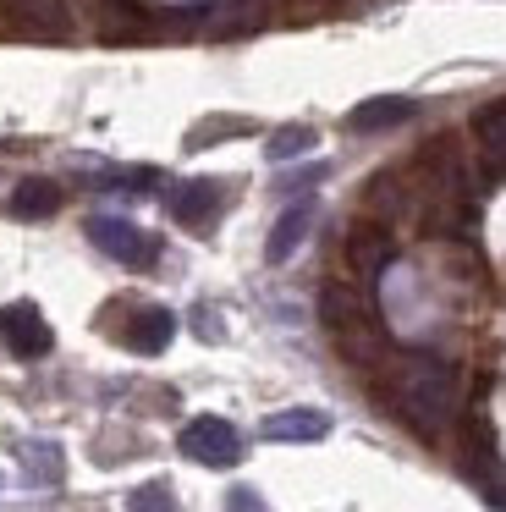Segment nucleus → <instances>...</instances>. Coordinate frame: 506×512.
<instances>
[{
  "instance_id": "f257e3e1",
  "label": "nucleus",
  "mask_w": 506,
  "mask_h": 512,
  "mask_svg": "<svg viewBox=\"0 0 506 512\" xmlns=\"http://www.w3.org/2000/svg\"><path fill=\"white\" fill-rule=\"evenodd\" d=\"M396 408L407 424L418 430H446L451 413H457V369L435 353H407L396 364Z\"/></svg>"
},
{
  "instance_id": "f03ea898",
  "label": "nucleus",
  "mask_w": 506,
  "mask_h": 512,
  "mask_svg": "<svg viewBox=\"0 0 506 512\" xmlns=\"http://www.w3.org/2000/svg\"><path fill=\"white\" fill-rule=\"evenodd\" d=\"M176 446H182L193 463H204V468H237L242 457H248L242 430L231 419H220V413H198V419H187Z\"/></svg>"
},
{
  "instance_id": "7ed1b4c3",
  "label": "nucleus",
  "mask_w": 506,
  "mask_h": 512,
  "mask_svg": "<svg viewBox=\"0 0 506 512\" xmlns=\"http://www.w3.org/2000/svg\"><path fill=\"white\" fill-rule=\"evenodd\" d=\"M83 232H88V243H94L105 259H116V265H132V270L154 265V254H160V243H154L149 232H138L127 215H88Z\"/></svg>"
},
{
  "instance_id": "20e7f679",
  "label": "nucleus",
  "mask_w": 506,
  "mask_h": 512,
  "mask_svg": "<svg viewBox=\"0 0 506 512\" xmlns=\"http://www.w3.org/2000/svg\"><path fill=\"white\" fill-rule=\"evenodd\" d=\"M0 342H6L17 358H44L55 347V331L44 325L39 303L17 298V303H6V309H0Z\"/></svg>"
},
{
  "instance_id": "39448f33",
  "label": "nucleus",
  "mask_w": 506,
  "mask_h": 512,
  "mask_svg": "<svg viewBox=\"0 0 506 512\" xmlns=\"http://www.w3.org/2000/svg\"><path fill=\"white\" fill-rule=\"evenodd\" d=\"M391 259H396V237L385 232L380 221H363L347 232V265L358 270L363 281H380L385 270H391Z\"/></svg>"
},
{
  "instance_id": "423d86ee",
  "label": "nucleus",
  "mask_w": 506,
  "mask_h": 512,
  "mask_svg": "<svg viewBox=\"0 0 506 512\" xmlns=\"http://www.w3.org/2000/svg\"><path fill=\"white\" fill-rule=\"evenodd\" d=\"M171 215H176V226H193V232H209L215 226V215H220V182H209V177H193V182H176L171 188Z\"/></svg>"
},
{
  "instance_id": "0eeeda50",
  "label": "nucleus",
  "mask_w": 506,
  "mask_h": 512,
  "mask_svg": "<svg viewBox=\"0 0 506 512\" xmlns=\"http://www.w3.org/2000/svg\"><path fill=\"white\" fill-rule=\"evenodd\" d=\"M418 116V100L407 94H374V100H358L347 111V127L352 133H391V127H407Z\"/></svg>"
},
{
  "instance_id": "6e6552de",
  "label": "nucleus",
  "mask_w": 506,
  "mask_h": 512,
  "mask_svg": "<svg viewBox=\"0 0 506 512\" xmlns=\"http://www.w3.org/2000/svg\"><path fill=\"white\" fill-rule=\"evenodd\" d=\"M264 441H286V446H308V441H325L330 435V413L325 408H281L259 424Z\"/></svg>"
},
{
  "instance_id": "1a4fd4ad",
  "label": "nucleus",
  "mask_w": 506,
  "mask_h": 512,
  "mask_svg": "<svg viewBox=\"0 0 506 512\" xmlns=\"http://www.w3.org/2000/svg\"><path fill=\"white\" fill-rule=\"evenodd\" d=\"M308 226H314V204H308V199H292L281 215H275L270 237H264V259H270V265H286V259L303 248Z\"/></svg>"
},
{
  "instance_id": "9d476101",
  "label": "nucleus",
  "mask_w": 506,
  "mask_h": 512,
  "mask_svg": "<svg viewBox=\"0 0 506 512\" xmlns=\"http://www.w3.org/2000/svg\"><path fill=\"white\" fill-rule=\"evenodd\" d=\"M171 336H176V314L171 309H160V303H143L138 314L127 320V331H121V342L132 347V353H165L171 347Z\"/></svg>"
},
{
  "instance_id": "9b49d317",
  "label": "nucleus",
  "mask_w": 506,
  "mask_h": 512,
  "mask_svg": "<svg viewBox=\"0 0 506 512\" xmlns=\"http://www.w3.org/2000/svg\"><path fill=\"white\" fill-rule=\"evenodd\" d=\"M6 12L17 28L28 34H44V39H66L72 34V12H66V0H6Z\"/></svg>"
},
{
  "instance_id": "f8f14e48",
  "label": "nucleus",
  "mask_w": 506,
  "mask_h": 512,
  "mask_svg": "<svg viewBox=\"0 0 506 512\" xmlns=\"http://www.w3.org/2000/svg\"><path fill=\"white\" fill-rule=\"evenodd\" d=\"M61 210V188L44 177H22L17 188H11V215H22V221H44V215Z\"/></svg>"
},
{
  "instance_id": "ddd939ff",
  "label": "nucleus",
  "mask_w": 506,
  "mask_h": 512,
  "mask_svg": "<svg viewBox=\"0 0 506 512\" xmlns=\"http://www.w3.org/2000/svg\"><path fill=\"white\" fill-rule=\"evenodd\" d=\"M22 463H28L33 485H61V474H66L61 446H55V441H28V446H22Z\"/></svg>"
},
{
  "instance_id": "4468645a",
  "label": "nucleus",
  "mask_w": 506,
  "mask_h": 512,
  "mask_svg": "<svg viewBox=\"0 0 506 512\" xmlns=\"http://www.w3.org/2000/svg\"><path fill=\"white\" fill-rule=\"evenodd\" d=\"M314 144H319V133H314V127L292 122V127H275V133L264 138V155H270V160H297V155H308Z\"/></svg>"
},
{
  "instance_id": "2eb2a0df",
  "label": "nucleus",
  "mask_w": 506,
  "mask_h": 512,
  "mask_svg": "<svg viewBox=\"0 0 506 512\" xmlns=\"http://www.w3.org/2000/svg\"><path fill=\"white\" fill-rule=\"evenodd\" d=\"M248 116H204V122L187 133V149H209V144H226V138H242L248 133Z\"/></svg>"
},
{
  "instance_id": "dca6fc26",
  "label": "nucleus",
  "mask_w": 506,
  "mask_h": 512,
  "mask_svg": "<svg viewBox=\"0 0 506 512\" xmlns=\"http://www.w3.org/2000/svg\"><path fill=\"white\" fill-rule=\"evenodd\" d=\"M468 127H473V138H479L484 149H495V155H501V149H506V100H490V105H479Z\"/></svg>"
},
{
  "instance_id": "f3484780",
  "label": "nucleus",
  "mask_w": 506,
  "mask_h": 512,
  "mask_svg": "<svg viewBox=\"0 0 506 512\" xmlns=\"http://www.w3.org/2000/svg\"><path fill=\"white\" fill-rule=\"evenodd\" d=\"M127 512H176V496L165 479H149V485L127 490Z\"/></svg>"
},
{
  "instance_id": "a211bd4d",
  "label": "nucleus",
  "mask_w": 506,
  "mask_h": 512,
  "mask_svg": "<svg viewBox=\"0 0 506 512\" xmlns=\"http://www.w3.org/2000/svg\"><path fill=\"white\" fill-rule=\"evenodd\" d=\"M99 188H116V193H149L160 188V171L154 166H132V171H110V177H94Z\"/></svg>"
},
{
  "instance_id": "6ab92c4d",
  "label": "nucleus",
  "mask_w": 506,
  "mask_h": 512,
  "mask_svg": "<svg viewBox=\"0 0 506 512\" xmlns=\"http://www.w3.org/2000/svg\"><path fill=\"white\" fill-rule=\"evenodd\" d=\"M330 166H297L292 177H275V193H297V188H314L319 177H325Z\"/></svg>"
},
{
  "instance_id": "aec40b11",
  "label": "nucleus",
  "mask_w": 506,
  "mask_h": 512,
  "mask_svg": "<svg viewBox=\"0 0 506 512\" xmlns=\"http://www.w3.org/2000/svg\"><path fill=\"white\" fill-rule=\"evenodd\" d=\"M226 512H270V507L259 501V490L237 485V490H226Z\"/></svg>"
}]
</instances>
